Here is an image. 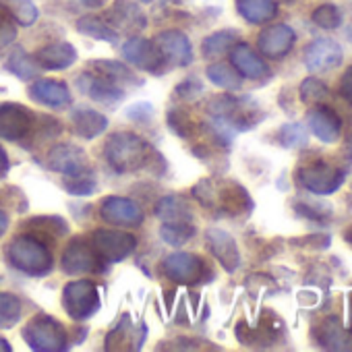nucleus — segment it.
<instances>
[{
	"instance_id": "nucleus-23",
	"label": "nucleus",
	"mask_w": 352,
	"mask_h": 352,
	"mask_svg": "<svg viewBox=\"0 0 352 352\" xmlns=\"http://www.w3.org/2000/svg\"><path fill=\"white\" fill-rule=\"evenodd\" d=\"M71 122H73V131L83 137V139H94L98 135H102L108 126V118L91 108H75L71 112Z\"/></svg>"
},
{
	"instance_id": "nucleus-4",
	"label": "nucleus",
	"mask_w": 352,
	"mask_h": 352,
	"mask_svg": "<svg viewBox=\"0 0 352 352\" xmlns=\"http://www.w3.org/2000/svg\"><path fill=\"white\" fill-rule=\"evenodd\" d=\"M298 183L313 195H331L344 185V172L327 162H313L298 170Z\"/></svg>"
},
{
	"instance_id": "nucleus-39",
	"label": "nucleus",
	"mask_w": 352,
	"mask_h": 352,
	"mask_svg": "<svg viewBox=\"0 0 352 352\" xmlns=\"http://www.w3.org/2000/svg\"><path fill=\"white\" fill-rule=\"evenodd\" d=\"M133 325L129 321V317H122V323L114 327V331L106 338V350H114V348H122V342H133Z\"/></svg>"
},
{
	"instance_id": "nucleus-35",
	"label": "nucleus",
	"mask_w": 352,
	"mask_h": 352,
	"mask_svg": "<svg viewBox=\"0 0 352 352\" xmlns=\"http://www.w3.org/2000/svg\"><path fill=\"white\" fill-rule=\"evenodd\" d=\"M21 317V302L15 294L0 292V327H13Z\"/></svg>"
},
{
	"instance_id": "nucleus-17",
	"label": "nucleus",
	"mask_w": 352,
	"mask_h": 352,
	"mask_svg": "<svg viewBox=\"0 0 352 352\" xmlns=\"http://www.w3.org/2000/svg\"><path fill=\"white\" fill-rule=\"evenodd\" d=\"M106 21L116 32H139L147 28L145 13L131 0H114V7L110 9Z\"/></svg>"
},
{
	"instance_id": "nucleus-30",
	"label": "nucleus",
	"mask_w": 352,
	"mask_h": 352,
	"mask_svg": "<svg viewBox=\"0 0 352 352\" xmlns=\"http://www.w3.org/2000/svg\"><path fill=\"white\" fill-rule=\"evenodd\" d=\"M91 69L100 77H104V79H108V81H112L116 85H133L135 83V75L122 63H116V60H94Z\"/></svg>"
},
{
	"instance_id": "nucleus-15",
	"label": "nucleus",
	"mask_w": 352,
	"mask_h": 352,
	"mask_svg": "<svg viewBox=\"0 0 352 352\" xmlns=\"http://www.w3.org/2000/svg\"><path fill=\"white\" fill-rule=\"evenodd\" d=\"M48 166L56 172H63L67 176L83 174L87 168V155L81 147L71 143L54 145L48 153Z\"/></svg>"
},
{
	"instance_id": "nucleus-49",
	"label": "nucleus",
	"mask_w": 352,
	"mask_h": 352,
	"mask_svg": "<svg viewBox=\"0 0 352 352\" xmlns=\"http://www.w3.org/2000/svg\"><path fill=\"white\" fill-rule=\"evenodd\" d=\"M346 153H348V160L352 162V137H350L348 143H346Z\"/></svg>"
},
{
	"instance_id": "nucleus-51",
	"label": "nucleus",
	"mask_w": 352,
	"mask_h": 352,
	"mask_svg": "<svg viewBox=\"0 0 352 352\" xmlns=\"http://www.w3.org/2000/svg\"><path fill=\"white\" fill-rule=\"evenodd\" d=\"M344 239H346V243H348V245L352 247V226H350V228L346 230V234H344Z\"/></svg>"
},
{
	"instance_id": "nucleus-14",
	"label": "nucleus",
	"mask_w": 352,
	"mask_h": 352,
	"mask_svg": "<svg viewBox=\"0 0 352 352\" xmlns=\"http://www.w3.org/2000/svg\"><path fill=\"white\" fill-rule=\"evenodd\" d=\"M122 56L135 65L137 69H143L147 73H155L160 75L164 71V60L157 54V48L143 38H131L124 46H122Z\"/></svg>"
},
{
	"instance_id": "nucleus-21",
	"label": "nucleus",
	"mask_w": 352,
	"mask_h": 352,
	"mask_svg": "<svg viewBox=\"0 0 352 352\" xmlns=\"http://www.w3.org/2000/svg\"><path fill=\"white\" fill-rule=\"evenodd\" d=\"M212 208H222L228 214H243L253 208V201L249 199V195L243 187H239L234 183H222L220 187L216 185Z\"/></svg>"
},
{
	"instance_id": "nucleus-7",
	"label": "nucleus",
	"mask_w": 352,
	"mask_h": 352,
	"mask_svg": "<svg viewBox=\"0 0 352 352\" xmlns=\"http://www.w3.org/2000/svg\"><path fill=\"white\" fill-rule=\"evenodd\" d=\"M153 46L157 48V54L162 56L164 65L187 67L193 60L191 40L179 30H166V32L157 34V38L153 40Z\"/></svg>"
},
{
	"instance_id": "nucleus-47",
	"label": "nucleus",
	"mask_w": 352,
	"mask_h": 352,
	"mask_svg": "<svg viewBox=\"0 0 352 352\" xmlns=\"http://www.w3.org/2000/svg\"><path fill=\"white\" fill-rule=\"evenodd\" d=\"M87 9H102L106 5V0H81Z\"/></svg>"
},
{
	"instance_id": "nucleus-5",
	"label": "nucleus",
	"mask_w": 352,
	"mask_h": 352,
	"mask_svg": "<svg viewBox=\"0 0 352 352\" xmlns=\"http://www.w3.org/2000/svg\"><path fill=\"white\" fill-rule=\"evenodd\" d=\"M100 302H102L100 290L89 280H77V282H69L65 286V292H63L65 311L77 321L91 317L100 309Z\"/></svg>"
},
{
	"instance_id": "nucleus-44",
	"label": "nucleus",
	"mask_w": 352,
	"mask_h": 352,
	"mask_svg": "<svg viewBox=\"0 0 352 352\" xmlns=\"http://www.w3.org/2000/svg\"><path fill=\"white\" fill-rule=\"evenodd\" d=\"M340 96H342L348 104H352V67H348V69L344 71L342 79H340Z\"/></svg>"
},
{
	"instance_id": "nucleus-26",
	"label": "nucleus",
	"mask_w": 352,
	"mask_h": 352,
	"mask_svg": "<svg viewBox=\"0 0 352 352\" xmlns=\"http://www.w3.org/2000/svg\"><path fill=\"white\" fill-rule=\"evenodd\" d=\"M236 11L245 21L261 25L278 15V3L276 0H236Z\"/></svg>"
},
{
	"instance_id": "nucleus-25",
	"label": "nucleus",
	"mask_w": 352,
	"mask_h": 352,
	"mask_svg": "<svg viewBox=\"0 0 352 352\" xmlns=\"http://www.w3.org/2000/svg\"><path fill=\"white\" fill-rule=\"evenodd\" d=\"M317 340L327 350H352V336L342 327V321L338 317H327L319 325Z\"/></svg>"
},
{
	"instance_id": "nucleus-48",
	"label": "nucleus",
	"mask_w": 352,
	"mask_h": 352,
	"mask_svg": "<svg viewBox=\"0 0 352 352\" xmlns=\"http://www.w3.org/2000/svg\"><path fill=\"white\" fill-rule=\"evenodd\" d=\"M7 226H9V218L7 214L3 212V208H0V236H3L7 232Z\"/></svg>"
},
{
	"instance_id": "nucleus-41",
	"label": "nucleus",
	"mask_w": 352,
	"mask_h": 352,
	"mask_svg": "<svg viewBox=\"0 0 352 352\" xmlns=\"http://www.w3.org/2000/svg\"><path fill=\"white\" fill-rule=\"evenodd\" d=\"M296 212L311 218V220H323L325 216H329V208L321 206V204H309V201H298L296 204Z\"/></svg>"
},
{
	"instance_id": "nucleus-28",
	"label": "nucleus",
	"mask_w": 352,
	"mask_h": 352,
	"mask_svg": "<svg viewBox=\"0 0 352 352\" xmlns=\"http://www.w3.org/2000/svg\"><path fill=\"white\" fill-rule=\"evenodd\" d=\"M236 40H239V34L232 32V30L216 32V34H212V36H208L204 40V56L210 58V60L222 58L226 52H230L234 48Z\"/></svg>"
},
{
	"instance_id": "nucleus-1",
	"label": "nucleus",
	"mask_w": 352,
	"mask_h": 352,
	"mask_svg": "<svg viewBox=\"0 0 352 352\" xmlns=\"http://www.w3.org/2000/svg\"><path fill=\"white\" fill-rule=\"evenodd\" d=\"M151 153H153V149L149 147V143L129 131L114 133L106 141V147H104V155H106L108 164L120 174L141 170L143 166L149 164Z\"/></svg>"
},
{
	"instance_id": "nucleus-37",
	"label": "nucleus",
	"mask_w": 352,
	"mask_h": 352,
	"mask_svg": "<svg viewBox=\"0 0 352 352\" xmlns=\"http://www.w3.org/2000/svg\"><path fill=\"white\" fill-rule=\"evenodd\" d=\"M313 23L321 30H338L342 25V13L336 5H321L313 11Z\"/></svg>"
},
{
	"instance_id": "nucleus-24",
	"label": "nucleus",
	"mask_w": 352,
	"mask_h": 352,
	"mask_svg": "<svg viewBox=\"0 0 352 352\" xmlns=\"http://www.w3.org/2000/svg\"><path fill=\"white\" fill-rule=\"evenodd\" d=\"M32 98L44 106H50V108H60V106H67L71 102V94H69V87L60 81H52V79H38L32 89H30Z\"/></svg>"
},
{
	"instance_id": "nucleus-33",
	"label": "nucleus",
	"mask_w": 352,
	"mask_h": 352,
	"mask_svg": "<svg viewBox=\"0 0 352 352\" xmlns=\"http://www.w3.org/2000/svg\"><path fill=\"white\" fill-rule=\"evenodd\" d=\"M7 71H11L13 75H17L23 81H30L38 75V63L23 48H17L7 60Z\"/></svg>"
},
{
	"instance_id": "nucleus-19",
	"label": "nucleus",
	"mask_w": 352,
	"mask_h": 352,
	"mask_svg": "<svg viewBox=\"0 0 352 352\" xmlns=\"http://www.w3.org/2000/svg\"><path fill=\"white\" fill-rule=\"evenodd\" d=\"M232 67L241 73V77L247 79H263L270 75L267 65L259 58V54L249 44H234L230 50Z\"/></svg>"
},
{
	"instance_id": "nucleus-12",
	"label": "nucleus",
	"mask_w": 352,
	"mask_h": 352,
	"mask_svg": "<svg viewBox=\"0 0 352 352\" xmlns=\"http://www.w3.org/2000/svg\"><path fill=\"white\" fill-rule=\"evenodd\" d=\"M294 40H296V36H294L292 28H288L284 23H278V25L265 28L259 34L257 48L267 58H282V56H286L292 50Z\"/></svg>"
},
{
	"instance_id": "nucleus-38",
	"label": "nucleus",
	"mask_w": 352,
	"mask_h": 352,
	"mask_svg": "<svg viewBox=\"0 0 352 352\" xmlns=\"http://www.w3.org/2000/svg\"><path fill=\"white\" fill-rule=\"evenodd\" d=\"M327 98V85L315 77H309L300 83V100L309 106H317Z\"/></svg>"
},
{
	"instance_id": "nucleus-22",
	"label": "nucleus",
	"mask_w": 352,
	"mask_h": 352,
	"mask_svg": "<svg viewBox=\"0 0 352 352\" xmlns=\"http://www.w3.org/2000/svg\"><path fill=\"white\" fill-rule=\"evenodd\" d=\"M340 126H342L340 116L331 108L319 106V108L311 110V114H309V129L323 143H336L340 137Z\"/></svg>"
},
{
	"instance_id": "nucleus-42",
	"label": "nucleus",
	"mask_w": 352,
	"mask_h": 352,
	"mask_svg": "<svg viewBox=\"0 0 352 352\" xmlns=\"http://www.w3.org/2000/svg\"><path fill=\"white\" fill-rule=\"evenodd\" d=\"M204 91V85L197 79H187L183 85L176 87V98H183V100H193L195 96H199Z\"/></svg>"
},
{
	"instance_id": "nucleus-29",
	"label": "nucleus",
	"mask_w": 352,
	"mask_h": 352,
	"mask_svg": "<svg viewBox=\"0 0 352 352\" xmlns=\"http://www.w3.org/2000/svg\"><path fill=\"white\" fill-rule=\"evenodd\" d=\"M77 30L94 40H102V42H110V44H116L118 42V32L106 21V19H100V17H83L77 21Z\"/></svg>"
},
{
	"instance_id": "nucleus-9",
	"label": "nucleus",
	"mask_w": 352,
	"mask_h": 352,
	"mask_svg": "<svg viewBox=\"0 0 352 352\" xmlns=\"http://www.w3.org/2000/svg\"><path fill=\"white\" fill-rule=\"evenodd\" d=\"M342 46L331 38H319L305 50V67L311 73H325L342 65Z\"/></svg>"
},
{
	"instance_id": "nucleus-6",
	"label": "nucleus",
	"mask_w": 352,
	"mask_h": 352,
	"mask_svg": "<svg viewBox=\"0 0 352 352\" xmlns=\"http://www.w3.org/2000/svg\"><path fill=\"white\" fill-rule=\"evenodd\" d=\"M96 251V255L104 261L116 263L126 259L135 247L137 241L133 234L129 232H120V230H96L91 234V243H89Z\"/></svg>"
},
{
	"instance_id": "nucleus-53",
	"label": "nucleus",
	"mask_w": 352,
	"mask_h": 352,
	"mask_svg": "<svg viewBox=\"0 0 352 352\" xmlns=\"http://www.w3.org/2000/svg\"><path fill=\"white\" fill-rule=\"evenodd\" d=\"M139 3H143V5H149V3H153V0H139Z\"/></svg>"
},
{
	"instance_id": "nucleus-46",
	"label": "nucleus",
	"mask_w": 352,
	"mask_h": 352,
	"mask_svg": "<svg viewBox=\"0 0 352 352\" xmlns=\"http://www.w3.org/2000/svg\"><path fill=\"white\" fill-rule=\"evenodd\" d=\"M9 172V160H7V153H5V149L0 147V179Z\"/></svg>"
},
{
	"instance_id": "nucleus-13",
	"label": "nucleus",
	"mask_w": 352,
	"mask_h": 352,
	"mask_svg": "<svg viewBox=\"0 0 352 352\" xmlns=\"http://www.w3.org/2000/svg\"><path fill=\"white\" fill-rule=\"evenodd\" d=\"M100 261L102 259L96 255V251L89 243H85L83 239H75L63 255V270L73 276L91 274V272L100 270Z\"/></svg>"
},
{
	"instance_id": "nucleus-16",
	"label": "nucleus",
	"mask_w": 352,
	"mask_h": 352,
	"mask_svg": "<svg viewBox=\"0 0 352 352\" xmlns=\"http://www.w3.org/2000/svg\"><path fill=\"white\" fill-rule=\"evenodd\" d=\"M206 241H208V247H210L212 255L222 263V267L226 272L232 274V272L239 270V265H241V253H239L236 241L226 230L210 228L208 234H206Z\"/></svg>"
},
{
	"instance_id": "nucleus-34",
	"label": "nucleus",
	"mask_w": 352,
	"mask_h": 352,
	"mask_svg": "<svg viewBox=\"0 0 352 352\" xmlns=\"http://www.w3.org/2000/svg\"><path fill=\"white\" fill-rule=\"evenodd\" d=\"M160 234L168 245L179 247V245H185L189 239H193L195 228L191 226V222H166L162 226Z\"/></svg>"
},
{
	"instance_id": "nucleus-50",
	"label": "nucleus",
	"mask_w": 352,
	"mask_h": 352,
	"mask_svg": "<svg viewBox=\"0 0 352 352\" xmlns=\"http://www.w3.org/2000/svg\"><path fill=\"white\" fill-rule=\"evenodd\" d=\"M3 350H5V352H9V350H11V346L7 344V340L0 338V352H3Z\"/></svg>"
},
{
	"instance_id": "nucleus-20",
	"label": "nucleus",
	"mask_w": 352,
	"mask_h": 352,
	"mask_svg": "<svg viewBox=\"0 0 352 352\" xmlns=\"http://www.w3.org/2000/svg\"><path fill=\"white\" fill-rule=\"evenodd\" d=\"M36 63L46 71H63L77 63V50L69 42L48 44L36 54Z\"/></svg>"
},
{
	"instance_id": "nucleus-36",
	"label": "nucleus",
	"mask_w": 352,
	"mask_h": 352,
	"mask_svg": "<svg viewBox=\"0 0 352 352\" xmlns=\"http://www.w3.org/2000/svg\"><path fill=\"white\" fill-rule=\"evenodd\" d=\"M307 126H302L300 122H290V124H284L278 133V139L284 147L288 149H298L307 143Z\"/></svg>"
},
{
	"instance_id": "nucleus-40",
	"label": "nucleus",
	"mask_w": 352,
	"mask_h": 352,
	"mask_svg": "<svg viewBox=\"0 0 352 352\" xmlns=\"http://www.w3.org/2000/svg\"><path fill=\"white\" fill-rule=\"evenodd\" d=\"M65 187L71 195H91L96 191V181L91 176H85V172H83L77 176H69L65 181Z\"/></svg>"
},
{
	"instance_id": "nucleus-11",
	"label": "nucleus",
	"mask_w": 352,
	"mask_h": 352,
	"mask_svg": "<svg viewBox=\"0 0 352 352\" xmlns=\"http://www.w3.org/2000/svg\"><path fill=\"white\" fill-rule=\"evenodd\" d=\"M100 216L114 226H139L143 222V210L126 197H106L100 206Z\"/></svg>"
},
{
	"instance_id": "nucleus-31",
	"label": "nucleus",
	"mask_w": 352,
	"mask_h": 352,
	"mask_svg": "<svg viewBox=\"0 0 352 352\" xmlns=\"http://www.w3.org/2000/svg\"><path fill=\"white\" fill-rule=\"evenodd\" d=\"M208 77L214 85L222 87V89H228V91H234L243 85V77L241 73L230 67V65H224V63H216V65H210L208 67Z\"/></svg>"
},
{
	"instance_id": "nucleus-52",
	"label": "nucleus",
	"mask_w": 352,
	"mask_h": 352,
	"mask_svg": "<svg viewBox=\"0 0 352 352\" xmlns=\"http://www.w3.org/2000/svg\"><path fill=\"white\" fill-rule=\"evenodd\" d=\"M348 313H350V325H352V296L348 298Z\"/></svg>"
},
{
	"instance_id": "nucleus-18",
	"label": "nucleus",
	"mask_w": 352,
	"mask_h": 352,
	"mask_svg": "<svg viewBox=\"0 0 352 352\" xmlns=\"http://www.w3.org/2000/svg\"><path fill=\"white\" fill-rule=\"evenodd\" d=\"M77 87L83 91V94H87L91 100H96V102H100V104H106V106H112V104H118L122 98H124V94H122V89L116 85V83H112V81H108V79H104V77H100V75H81L79 79H77Z\"/></svg>"
},
{
	"instance_id": "nucleus-27",
	"label": "nucleus",
	"mask_w": 352,
	"mask_h": 352,
	"mask_svg": "<svg viewBox=\"0 0 352 352\" xmlns=\"http://www.w3.org/2000/svg\"><path fill=\"white\" fill-rule=\"evenodd\" d=\"M155 216L166 222H191V208L179 195H168L155 206Z\"/></svg>"
},
{
	"instance_id": "nucleus-45",
	"label": "nucleus",
	"mask_w": 352,
	"mask_h": 352,
	"mask_svg": "<svg viewBox=\"0 0 352 352\" xmlns=\"http://www.w3.org/2000/svg\"><path fill=\"white\" fill-rule=\"evenodd\" d=\"M15 40V30L9 23H0V48Z\"/></svg>"
},
{
	"instance_id": "nucleus-8",
	"label": "nucleus",
	"mask_w": 352,
	"mask_h": 352,
	"mask_svg": "<svg viewBox=\"0 0 352 352\" xmlns=\"http://www.w3.org/2000/svg\"><path fill=\"white\" fill-rule=\"evenodd\" d=\"M162 270L179 284H199L206 274V263L193 253H172L164 259Z\"/></svg>"
},
{
	"instance_id": "nucleus-32",
	"label": "nucleus",
	"mask_w": 352,
	"mask_h": 352,
	"mask_svg": "<svg viewBox=\"0 0 352 352\" xmlns=\"http://www.w3.org/2000/svg\"><path fill=\"white\" fill-rule=\"evenodd\" d=\"M9 15L23 28H30L38 21V7L34 5V0H0Z\"/></svg>"
},
{
	"instance_id": "nucleus-2",
	"label": "nucleus",
	"mask_w": 352,
	"mask_h": 352,
	"mask_svg": "<svg viewBox=\"0 0 352 352\" xmlns=\"http://www.w3.org/2000/svg\"><path fill=\"white\" fill-rule=\"evenodd\" d=\"M9 261L23 274L30 276H46L52 270V253L46 243L38 241L32 234H23L11 241L7 249Z\"/></svg>"
},
{
	"instance_id": "nucleus-3",
	"label": "nucleus",
	"mask_w": 352,
	"mask_h": 352,
	"mask_svg": "<svg viewBox=\"0 0 352 352\" xmlns=\"http://www.w3.org/2000/svg\"><path fill=\"white\" fill-rule=\"evenodd\" d=\"M23 340L30 348L40 352H58L69 344V336L65 325L50 315H36L23 327Z\"/></svg>"
},
{
	"instance_id": "nucleus-43",
	"label": "nucleus",
	"mask_w": 352,
	"mask_h": 352,
	"mask_svg": "<svg viewBox=\"0 0 352 352\" xmlns=\"http://www.w3.org/2000/svg\"><path fill=\"white\" fill-rule=\"evenodd\" d=\"M126 116L131 120H149L153 116V108L149 104H145V102H139V104H135V106H131L126 110Z\"/></svg>"
},
{
	"instance_id": "nucleus-10",
	"label": "nucleus",
	"mask_w": 352,
	"mask_h": 352,
	"mask_svg": "<svg viewBox=\"0 0 352 352\" xmlns=\"http://www.w3.org/2000/svg\"><path fill=\"white\" fill-rule=\"evenodd\" d=\"M34 126V116L25 106L3 104L0 106V137L7 141L23 139Z\"/></svg>"
},
{
	"instance_id": "nucleus-54",
	"label": "nucleus",
	"mask_w": 352,
	"mask_h": 352,
	"mask_svg": "<svg viewBox=\"0 0 352 352\" xmlns=\"http://www.w3.org/2000/svg\"><path fill=\"white\" fill-rule=\"evenodd\" d=\"M286 3H294V0H286Z\"/></svg>"
}]
</instances>
